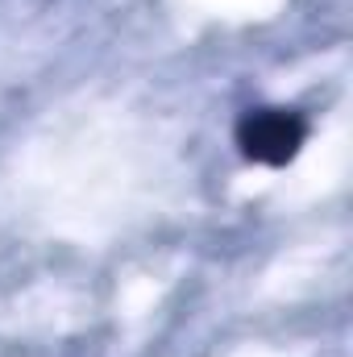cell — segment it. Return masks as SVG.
<instances>
[{
    "instance_id": "cell-1",
    "label": "cell",
    "mask_w": 353,
    "mask_h": 357,
    "mask_svg": "<svg viewBox=\"0 0 353 357\" xmlns=\"http://www.w3.org/2000/svg\"><path fill=\"white\" fill-rule=\"evenodd\" d=\"M308 142V121L295 108H250L237 121V150L258 167H287Z\"/></svg>"
}]
</instances>
